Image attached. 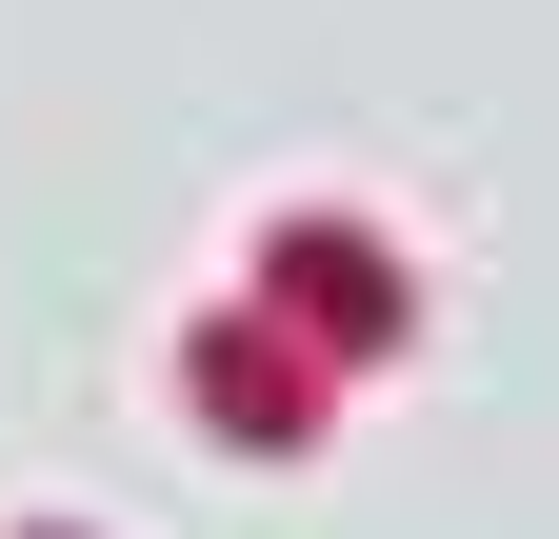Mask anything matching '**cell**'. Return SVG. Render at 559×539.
Wrapping results in <instances>:
<instances>
[{"mask_svg": "<svg viewBox=\"0 0 559 539\" xmlns=\"http://www.w3.org/2000/svg\"><path fill=\"white\" fill-rule=\"evenodd\" d=\"M260 320H280V340H300V320H320V360H380L400 340V260L360 240V220H280V260H260Z\"/></svg>", "mask_w": 559, "mask_h": 539, "instance_id": "obj_1", "label": "cell"}, {"mask_svg": "<svg viewBox=\"0 0 559 539\" xmlns=\"http://www.w3.org/2000/svg\"><path fill=\"white\" fill-rule=\"evenodd\" d=\"M200 420L221 440H320V360H280V320H200Z\"/></svg>", "mask_w": 559, "mask_h": 539, "instance_id": "obj_2", "label": "cell"}]
</instances>
